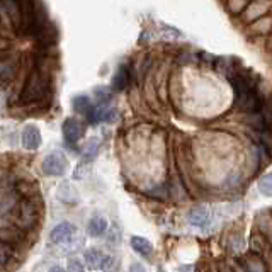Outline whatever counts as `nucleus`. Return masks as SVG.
I'll return each instance as SVG.
<instances>
[{
	"mask_svg": "<svg viewBox=\"0 0 272 272\" xmlns=\"http://www.w3.org/2000/svg\"><path fill=\"white\" fill-rule=\"evenodd\" d=\"M104 252L101 248H89L85 250V265L89 267L90 270L101 269V264L104 260Z\"/></svg>",
	"mask_w": 272,
	"mask_h": 272,
	"instance_id": "12",
	"label": "nucleus"
},
{
	"mask_svg": "<svg viewBox=\"0 0 272 272\" xmlns=\"http://www.w3.org/2000/svg\"><path fill=\"white\" fill-rule=\"evenodd\" d=\"M99 146H101L99 138H90L87 143H85V146H84V160L85 162H90L94 157H96L99 152Z\"/></svg>",
	"mask_w": 272,
	"mask_h": 272,
	"instance_id": "17",
	"label": "nucleus"
},
{
	"mask_svg": "<svg viewBox=\"0 0 272 272\" xmlns=\"http://www.w3.org/2000/svg\"><path fill=\"white\" fill-rule=\"evenodd\" d=\"M101 270L104 272H118L119 270V260L114 255H106L101 264Z\"/></svg>",
	"mask_w": 272,
	"mask_h": 272,
	"instance_id": "20",
	"label": "nucleus"
},
{
	"mask_svg": "<svg viewBox=\"0 0 272 272\" xmlns=\"http://www.w3.org/2000/svg\"><path fill=\"white\" fill-rule=\"evenodd\" d=\"M41 145V131L34 124H28L23 129V146L26 150H38Z\"/></svg>",
	"mask_w": 272,
	"mask_h": 272,
	"instance_id": "9",
	"label": "nucleus"
},
{
	"mask_svg": "<svg viewBox=\"0 0 272 272\" xmlns=\"http://www.w3.org/2000/svg\"><path fill=\"white\" fill-rule=\"evenodd\" d=\"M19 196L16 194L14 189H2L0 191V218H9L14 211Z\"/></svg>",
	"mask_w": 272,
	"mask_h": 272,
	"instance_id": "8",
	"label": "nucleus"
},
{
	"mask_svg": "<svg viewBox=\"0 0 272 272\" xmlns=\"http://www.w3.org/2000/svg\"><path fill=\"white\" fill-rule=\"evenodd\" d=\"M16 226H19L23 231H29L31 228L36 226L38 219H40V209H38L36 202L31 199H23L19 197L14 211L9 216Z\"/></svg>",
	"mask_w": 272,
	"mask_h": 272,
	"instance_id": "3",
	"label": "nucleus"
},
{
	"mask_svg": "<svg viewBox=\"0 0 272 272\" xmlns=\"http://www.w3.org/2000/svg\"><path fill=\"white\" fill-rule=\"evenodd\" d=\"M48 272H67V270L62 269V267H60V265H55V267H51V269H50Z\"/></svg>",
	"mask_w": 272,
	"mask_h": 272,
	"instance_id": "25",
	"label": "nucleus"
},
{
	"mask_svg": "<svg viewBox=\"0 0 272 272\" xmlns=\"http://www.w3.org/2000/svg\"><path fill=\"white\" fill-rule=\"evenodd\" d=\"M50 90H51L50 72L41 63L36 62L34 68L26 77L24 85L19 94V101L24 106L40 104V102L45 101V97L50 96Z\"/></svg>",
	"mask_w": 272,
	"mask_h": 272,
	"instance_id": "1",
	"label": "nucleus"
},
{
	"mask_svg": "<svg viewBox=\"0 0 272 272\" xmlns=\"http://www.w3.org/2000/svg\"><path fill=\"white\" fill-rule=\"evenodd\" d=\"M192 269H194L192 265H182V267L179 269V272H192Z\"/></svg>",
	"mask_w": 272,
	"mask_h": 272,
	"instance_id": "23",
	"label": "nucleus"
},
{
	"mask_svg": "<svg viewBox=\"0 0 272 272\" xmlns=\"http://www.w3.org/2000/svg\"><path fill=\"white\" fill-rule=\"evenodd\" d=\"M67 272H85V267L79 258H70L67 265Z\"/></svg>",
	"mask_w": 272,
	"mask_h": 272,
	"instance_id": "21",
	"label": "nucleus"
},
{
	"mask_svg": "<svg viewBox=\"0 0 272 272\" xmlns=\"http://www.w3.org/2000/svg\"><path fill=\"white\" fill-rule=\"evenodd\" d=\"M62 131H63L65 141H67L68 145H77L82 138L85 136V123H82L79 119L68 118L65 119Z\"/></svg>",
	"mask_w": 272,
	"mask_h": 272,
	"instance_id": "6",
	"label": "nucleus"
},
{
	"mask_svg": "<svg viewBox=\"0 0 272 272\" xmlns=\"http://www.w3.org/2000/svg\"><path fill=\"white\" fill-rule=\"evenodd\" d=\"M112 99V90L109 87H99L96 89V101L97 106H107Z\"/></svg>",
	"mask_w": 272,
	"mask_h": 272,
	"instance_id": "18",
	"label": "nucleus"
},
{
	"mask_svg": "<svg viewBox=\"0 0 272 272\" xmlns=\"http://www.w3.org/2000/svg\"><path fill=\"white\" fill-rule=\"evenodd\" d=\"M72 106H73V111L79 112V114H84V116H87L89 111L92 109L90 99H89L87 96H77V97H73Z\"/></svg>",
	"mask_w": 272,
	"mask_h": 272,
	"instance_id": "16",
	"label": "nucleus"
},
{
	"mask_svg": "<svg viewBox=\"0 0 272 272\" xmlns=\"http://www.w3.org/2000/svg\"><path fill=\"white\" fill-rule=\"evenodd\" d=\"M258 191H260V194H264L265 197H272V172L260 177V180H258Z\"/></svg>",
	"mask_w": 272,
	"mask_h": 272,
	"instance_id": "19",
	"label": "nucleus"
},
{
	"mask_svg": "<svg viewBox=\"0 0 272 272\" xmlns=\"http://www.w3.org/2000/svg\"><path fill=\"white\" fill-rule=\"evenodd\" d=\"M89 235L94 236V238H99V236H104L107 231V219L101 214H96L92 219L89 221Z\"/></svg>",
	"mask_w": 272,
	"mask_h": 272,
	"instance_id": "11",
	"label": "nucleus"
},
{
	"mask_svg": "<svg viewBox=\"0 0 272 272\" xmlns=\"http://www.w3.org/2000/svg\"><path fill=\"white\" fill-rule=\"evenodd\" d=\"M75 231H77L75 224H72V223H68V221H62V223L56 224L53 230H51L50 241H51V243H55V245L65 243V241L70 240L72 236L75 235Z\"/></svg>",
	"mask_w": 272,
	"mask_h": 272,
	"instance_id": "7",
	"label": "nucleus"
},
{
	"mask_svg": "<svg viewBox=\"0 0 272 272\" xmlns=\"http://www.w3.org/2000/svg\"><path fill=\"white\" fill-rule=\"evenodd\" d=\"M4 106H6V97H4V94H0V112L4 111Z\"/></svg>",
	"mask_w": 272,
	"mask_h": 272,
	"instance_id": "24",
	"label": "nucleus"
},
{
	"mask_svg": "<svg viewBox=\"0 0 272 272\" xmlns=\"http://www.w3.org/2000/svg\"><path fill=\"white\" fill-rule=\"evenodd\" d=\"M128 84H129V70L126 65H121L118 72L114 73V77H112V87L116 90H124Z\"/></svg>",
	"mask_w": 272,
	"mask_h": 272,
	"instance_id": "15",
	"label": "nucleus"
},
{
	"mask_svg": "<svg viewBox=\"0 0 272 272\" xmlns=\"http://www.w3.org/2000/svg\"><path fill=\"white\" fill-rule=\"evenodd\" d=\"M17 58L14 53L9 51H0V89L7 87L17 75Z\"/></svg>",
	"mask_w": 272,
	"mask_h": 272,
	"instance_id": "5",
	"label": "nucleus"
},
{
	"mask_svg": "<svg viewBox=\"0 0 272 272\" xmlns=\"http://www.w3.org/2000/svg\"><path fill=\"white\" fill-rule=\"evenodd\" d=\"M16 258V248L0 240V270H6Z\"/></svg>",
	"mask_w": 272,
	"mask_h": 272,
	"instance_id": "14",
	"label": "nucleus"
},
{
	"mask_svg": "<svg viewBox=\"0 0 272 272\" xmlns=\"http://www.w3.org/2000/svg\"><path fill=\"white\" fill-rule=\"evenodd\" d=\"M129 272H145V267L140 262H133L131 267H129Z\"/></svg>",
	"mask_w": 272,
	"mask_h": 272,
	"instance_id": "22",
	"label": "nucleus"
},
{
	"mask_svg": "<svg viewBox=\"0 0 272 272\" xmlns=\"http://www.w3.org/2000/svg\"><path fill=\"white\" fill-rule=\"evenodd\" d=\"M68 160L62 152H51L43 158L41 170L48 177H62L67 172Z\"/></svg>",
	"mask_w": 272,
	"mask_h": 272,
	"instance_id": "4",
	"label": "nucleus"
},
{
	"mask_svg": "<svg viewBox=\"0 0 272 272\" xmlns=\"http://www.w3.org/2000/svg\"><path fill=\"white\" fill-rule=\"evenodd\" d=\"M131 247L135 250L136 253H140V255L143 257H150L153 253V245L150 243L148 240L143 238V236H131Z\"/></svg>",
	"mask_w": 272,
	"mask_h": 272,
	"instance_id": "13",
	"label": "nucleus"
},
{
	"mask_svg": "<svg viewBox=\"0 0 272 272\" xmlns=\"http://www.w3.org/2000/svg\"><path fill=\"white\" fill-rule=\"evenodd\" d=\"M231 85L235 90V106L240 111L247 112V114H257L260 112L262 102L260 97L257 94V89L253 87V84L250 82L247 77L240 75H231Z\"/></svg>",
	"mask_w": 272,
	"mask_h": 272,
	"instance_id": "2",
	"label": "nucleus"
},
{
	"mask_svg": "<svg viewBox=\"0 0 272 272\" xmlns=\"http://www.w3.org/2000/svg\"><path fill=\"white\" fill-rule=\"evenodd\" d=\"M189 223L192 224V226L196 228H206L211 221V214L208 208H204V206H196V208H192L189 211Z\"/></svg>",
	"mask_w": 272,
	"mask_h": 272,
	"instance_id": "10",
	"label": "nucleus"
}]
</instances>
